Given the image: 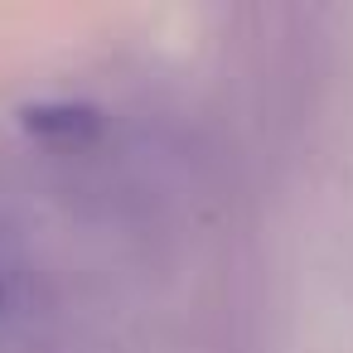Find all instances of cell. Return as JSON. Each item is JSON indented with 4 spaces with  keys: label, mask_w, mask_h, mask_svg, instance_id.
Listing matches in <instances>:
<instances>
[{
    "label": "cell",
    "mask_w": 353,
    "mask_h": 353,
    "mask_svg": "<svg viewBox=\"0 0 353 353\" xmlns=\"http://www.w3.org/2000/svg\"><path fill=\"white\" fill-rule=\"evenodd\" d=\"M10 305H15V276L6 271V261H0V324L10 319Z\"/></svg>",
    "instance_id": "cell-2"
},
{
    "label": "cell",
    "mask_w": 353,
    "mask_h": 353,
    "mask_svg": "<svg viewBox=\"0 0 353 353\" xmlns=\"http://www.w3.org/2000/svg\"><path fill=\"white\" fill-rule=\"evenodd\" d=\"M25 131L39 136V141H92L102 131V112L92 102H39V107H25L20 112Z\"/></svg>",
    "instance_id": "cell-1"
}]
</instances>
